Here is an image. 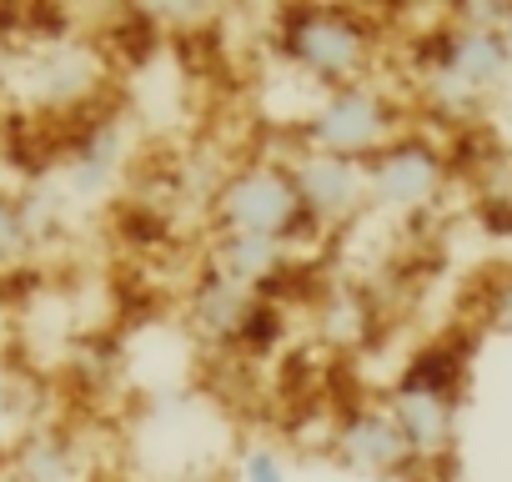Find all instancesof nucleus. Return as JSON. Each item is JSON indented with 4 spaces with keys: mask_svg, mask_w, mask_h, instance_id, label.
I'll list each match as a JSON object with an SVG mask.
<instances>
[{
    "mask_svg": "<svg viewBox=\"0 0 512 482\" xmlns=\"http://www.w3.org/2000/svg\"><path fill=\"white\" fill-rule=\"evenodd\" d=\"M226 216L246 231V236H272V231H282V226H292L297 221V191L282 181V176H272V171H246V176H236L231 186H226Z\"/></svg>",
    "mask_w": 512,
    "mask_h": 482,
    "instance_id": "nucleus-1",
    "label": "nucleus"
},
{
    "mask_svg": "<svg viewBox=\"0 0 512 482\" xmlns=\"http://www.w3.org/2000/svg\"><path fill=\"white\" fill-rule=\"evenodd\" d=\"M317 136L332 146V151H362L382 136V106L367 96V91H342L327 116L317 121Z\"/></svg>",
    "mask_w": 512,
    "mask_h": 482,
    "instance_id": "nucleus-2",
    "label": "nucleus"
},
{
    "mask_svg": "<svg viewBox=\"0 0 512 482\" xmlns=\"http://www.w3.org/2000/svg\"><path fill=\"white\" fill-rule=\"evenodd\" d=\"M342 452H347V462H357L367 472H382L407 452V437L392 417H357L342 437Z\"/></svg>",
    "mask_w": 512,
    "mask_h": 482,
    "instance_id": "nucleus-3",
    "label": "nucleus"
},
{
    "mask_svg": "<svg viewBox=\"0 0 512 482\" xmlns=\"http://www.w3.org/2000/svg\"><path fill=\"white\" fill-rule=\"evenodd\" d=\"M377 181H382V191L392 196V201H422L427 191H432V181H437V161L427 156V151H392L387 156V166L377 171Z\"/></svg>",
    "mask_w": 512,
    "mask_h": 482,
    "instance_id": "nucleus-4",
    "label": "nucleus"
},
{
    "mask_svg": "<svg viewBox=\"0 0 512 482\" xmlns=\"http://www.w3.org/2000/svg\"><path fill=\"white\" fill-rule=\"evenodd\" d=\"M397 427L422 452L442 447V437H447V407H442V397L437 392H407L402 397V412H397Z\"/></svg>",
    "mask_w": 512,
    "mask_h": 482,
    "instance_id": "nucleus-5",
    "label": "nucleus"
},
{
    "mask_svg": "<svg viewBox=\"0 0 512 482\" xmlns=\"http://www.w3.org/2000/svg\"><path fill=\"white\" fill-rule=\"evenodd\" d=\"M302 191H307V201H312L317 211H342V206L352 201V191H357V176H352L342 161H317V166H307Z\"/></svg>",
    "mask_w": 512,
    "mask_h": 482,
    "instance_id": "nucleus-6",
    "label": "nucleus"
},
{
    "mask_svg": "<svg viewBox=\"0 0 512 482\" xmlns=\"http://www.w3.org/2000/svg\"><path fill=\"white\" fill-rule=\"evenodd\" d=\"M307 61H317L322 71H342L347 61H357V36L342 21H312L307 26Z\"/></svg>",
    "mask_w": 512,
    "mask_h": 482,
    "instance_id": "nucleus-7",
    "label": "nucleus"
},
{
    "mask_svg": "<svg viewBox=\"0 0 512 482\" xmlns=\"http://www.w3.org/2000/svg\"><path fill=\"white\" fill-rule=\"evenodd\" d=\"M452 66L467 76V81H492L502 66H507V41H492V36H472L462 41V51L452 56Z\"/></svg>",
    "mask_w": 512,
    "mask_h": 482,
    "instance_id": "nucleus-8",
    "label": "nucleus"
},
{
    "mask_svg": "<svg viewBox=\"0 0 512 482\" xmlns=\"http://www.w3.org/2000/svg\"><path fill=\"white\" fill-rule=\"evenodd\" d=\"M21 472H26V482H66L71 477V457H66V447L41 437V442H31L21 452Z\"/></svg>",
    "mask_w": 512,
    "mask_h": 482,
    "instance_id": "nucleus-9",
    "label": "nucleus"
},
{
    "mask_svg": "<svg viewBox=\"0 0 512 482\" xmlns=\"http://www.w3.org/2000/svg\"><path fill=\"white\" fill-rule=\"evenodd\" d=\"M31 241V216L21 211V201H11L0 191V262H16Z\"/></svg>",
    "mask_w": 512,
    "mask_h": 482,
    "instance_id": "nucleus-10",
    "label": "nucleus"
},
{
    "mask_svg": "<svg viewBox=\"0 0 512 482\" xmlns=\"http://www.w3.org/2000/svg\"><path fill=\"white\" fill-rule=\"evenodd\" d=\"M236 257H226V277H256V272H267L272 262H277V252H272V236H246L241 231V241H236Z\"/></svg>",
    "mask_w": 512,
    "mask_h": 482,
    "instance_id": "nucleus-11",
    "label": "nucleus"
},
{
    "mask_svg": "<svg viewBox=\"0 0 512 482\" xmlns=\"http://www.w3.org/2000/svg\"><path fill=\"white\" fill-rule=\"evenodd\" d=\"M246 477H251V482H287V472H282V462H277L272 452H256L251 467H246Z\"/></svg>",
    "mask_w": 512,
    "mask_h": 482,
    "instance_id": "nucleus-12",
    "label": "nucleus"
},
{
    "mask_svg": "<svg viewBox=\"0 0 512 482\" xmlns=\"http://www.w3.org/2000/svg\"><path fill=\"white\" fill-rule=\"evenodd\" d=\"M16 422V382H11V372L0 367V432H6Z\"/></svg>",
    "mask_w": 512,
    "mask_h": 482,
    "instance_id": "nucleus-13",
    "label": "nucleus"
}]
</instances>
